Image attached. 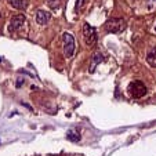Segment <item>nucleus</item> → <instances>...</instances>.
Instances as JSON below:
<instances>
[{
	"instance_id": "1",
	"label": "nucleus",
	"mask_w": 156,
	"mask_h": 156,
	"mask_svg": "<svg viewBox=\"0 0 156 156\" xmlns=\"http://www.w3.org/2000/svg\"><path fill=\"white\" fill-rule=\"evenodd\" d=\"M104 28L109 33H120L126 29V21L123 18H109L104 24Z\"/></svg>"
},
{
	"instance_id": "2",
	"label": "nucleus",
	"mask_w": 156,
	"mask_h": 156,
	"mask_svg": "<svg viewBox=\"0 0 156 156\" xmlns=\"http://www.w3.org/2000/svg\"><path fill=\"white\" fill-rule=\"evenodd\" d=\"M62 43H64V55L66 58H72L75 53V48H76L73 35L69 32H64V35H62Z\"/></svg>"
},
{
	"instance_id": "3",
	"label": "nucleus",
	"mask_w": 156,
	"mask_h": 156,
	"mask_svg": "<svg viewBox=\"0 0 156 156\" xmlns=\"http://www.w3.org/2000/svg\"><path fill=\"white\" fill-rule=\"evenodd\" d=\"M83 37H84V41L88 47H94L97 44L98 36H97V32H95V28L91 27L88 22L83 24Z\"/></svg>"
},
{
	"instance_id": "4",
	"label": "nucleus",
	"mask_w": 156,
	"mask_h": 156,
	"mask_svg": "<svg viewBox=\"0 0 156 156\" xmlns=\"http://www.w3.org/2000/svg\"><path fill=\"white\" fill-rule=\"evenodd\" d=\"M127 91H129V94L131 95L133 98H141L147 94V87H145V84L142 82L134 80V82H131L129 84Z\"/></svg>"
},
{
	"instance_id": "5",
	"label": "nucleus",
	"mask_w": 156,
	"mask_h": 156,
	"mask_svg": "<svg viewBox=\"0 0 156 156\" xmlns=\"http://www.w3.org/2000/svg\"><path fill=\"white\" fill-rule=\"evenodd\" d=\"M25 21H27V18H25V15H14V17L10 20V25H9V32H17V30H20L21 28L24 27Z\"/></svg>"
},
{
	"instance_id": "6",
	"label": "nucleus",
	"mask_w": 156,
	"mask_h": 156,
	"mask_svg": "<svg viewBox=\"0 0 156 156\" xmlns=\"http://www.w3.org/2000/svg\"><path fill=\"white\" fill-rule=\"evenodd\" d=\"M51 18V12L48 11H44V10H39L37 12H36V22H37L39 25H46L50 21Z\"/></svg>"
},
{
	"instance_id": "7",
	"label": "nucleus",
	"mask_w": 156,
	"mask_h": 156,
	"mask_svg": "<svg viewBox=\"0 0 156 156\" xmlns=\"http://www.w3.org/2000/svg\"><path fill=\"white\" fill-rule=\"evenodd\" d=\"M102 61H104V55H102V53H101V51H97V53L93 54V57H91V65H90V72L93 73V72L95 71V68H97V65L101 64Z\"/></svg>"
},
{
	"instance_id": "8",
	"label": "nucleus",
	"mask_w": 156,
	"mask_h": 156,
	"mask_svg": "<svg viewBox=\"0 0 156 156\" xmlns=\"http://www.w3.org/2000/svg\"><path fill=\"white\" fill-rule=\"evenodd\" d=\"M7 2H9L10 6L17 9V10H25L28 7L27 0H7Z\"/></svg>"
},
{
	"instance_id": "9",
	"label": "nucleus",
	"mask_w": 156,
	"mask_h": 156,
	"mask_svg": "<svg viewBox=\"0 0 156 156\" xmlns=\"http://www.w3.org/2000/svg\"><path fill=\"white\" fill-rule=\"evenodd\" d=\"M147 61L151 66H156V47H152L147 54Z\"/></svg>"
},
{
	"instance_id": "10",
	"label": "nucleus",
	"mask_w": 156,
	"mask_h": 156,
	"mask_svg": "<svg viewBox=\"0 0 156 156\" xmlns=\"http://www.w3.org/2000/svg\"><path fill=\"white\" fill-rule=\"evenodd\" d=\"M66 138L69 140V141H73V142H76V141H80V134L79 133H75V131H68V134H66Z\"/></svg>"
},
{
	"instance_id": "11",
	"label": "nucleus",
	"mask_w": 156,
	"mask_h": 156,
	"mask_svg": "<svg viewBox=\"0 0 156 156\" xmlns=\"http://www.w3.org/2000/svg\"><path fill=\"white\" fill-rule=\"evenodd\" d=\"M47 4H48L50 9L55 10V9H58L59 7V0H47Z\"/></svg>"
},
{
	"instance_id": "12",
	"label": "nucleus",
	"mask_w": 156,
	"mask_h": 156,
	"mask_svg": "<svg viewBox=\"0 0 156 156\" xmlns=\"http://www.w3.org/2000/svg\"><path fill=\"white\" fill-rule=\"evenodd\" d=\"M83 4H84V0H76V6H75V10L77 11L79 9H82Z\"/></svg>"
},
{
	"instance_id": "13",
	"label": "nucleus",
	"mask_w": 156,
	"mask_h": 156,
	"mask_svg": "<svg viewBox=\"0 0 156 156\" xmlns=\"http://www.w3.org/2000/svg\"><path fill=\"white\" fill-rule=\"evenodd\" d=\"M0 17H2V11H0Z\"/></svg>"
},
{
	"instance_id": "14",
	"label": "nucleus",
	"mask_w": 156,
	"mask_h": 156,
	"mask_svg": "<svg viewBox=\"0 0 156 156\" xmlns=\"http://www.w3.org/2000/svg\"><path fill=\"white\" fill-rule=\"evenodd\" d=\"M155 30H156V25H155Z\"/></svg>"
},
{
	"instance_id": "15",
	"label": "nucleus",
	"mask_w": 156,
	"mask_h": 156,
	"mask_svg": "<svg viewBox=\"0 0 156 156\" xmlns=\"http://www.w3.org/2000/svg\"><path fill=\"white\" fill-rule=\"evenodd\" d=\"M0 62H2V58H0Z\"/></svg>"
}]
</instances>
